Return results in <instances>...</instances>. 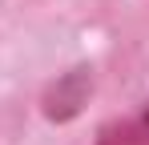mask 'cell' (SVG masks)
I'll return each mask as SVG.
<instances>
[{
  "label": "cell",
  "instance_id": "cell-2",
  "mask_svg": "<svg viewBox=\"0 0 149 145\" xmlns=\"http://www.w3.org/2000/svg\"><path fill=\"white\" fill-rule=\"evenodd\" d=\"M93 145H149V97L129 113V117H113L97 129Z\"/></svg>",
  "mask_w": 149,
  "mask_h": 145
},
{
  "label": "cell",
  "instance_id": "cell-1",
  "mask_svg": "<svg viewBox=\"0 0 149 145\" xmlns=\"http://www.w3.org/2000/svg\"><path fill=\"white\" fill-rule=\"evenodd\" d=\"M89 97H93V69L89 65H77V69L61 72L56 81H52L45 97H40V113L49 121H73L85 105H89Z\"/></svg>",
  "mask_w": 149,
  "mask_h": 145
}]
</instances>
